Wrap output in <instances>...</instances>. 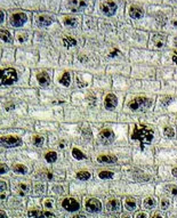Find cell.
Segmentation results:
<instances>
[{
	"instance_id": "obj_1",
	"label": "cell",
	"mask_w": 177,
	"mask_h": 218,
	"mask_svg": "<svg viewBox=\"0 0 177 218\" xmlns=\"http://www.w3.org/2000/svg\"><path fill=\"white\" fill-rule=\"evenodd\" d=\"M154 136V131L150 127L145 125H135L131 133V139L138 141L141 145L144 146L146 144H150Z\"/></svg>"
},
{
	"instance_id": "obj_2",
	"label": "cell",
	"mask_w": 177,
	"mask_h": 218,
	"mask_svg": "<svg viewBox=\"0 0 177 218\" xmlns=\"http://www.w3.org/2000/svg\"><path fill=\"white\" fill-rule=\"evenodd\" d=\"M19 76L14 69H0V86H10L17 81Z\"/></svg>"
},
{
	"instance_id": "obj_3",
	"label": "cell",
	"mask_w": 177,
	"mask_h": 218,
	"mask_svg": "<svg viewBox=\"0 0 177 218\" xmlns=\"http://www.w3.org/2000/svg\"><path fill=\"white\" fill-rule=\"evenodd\" d=\"M151 102H150L149 98L146 97H136L135 99L129 103V109L131 111H139V110H144V109L149 108Z\"/></svg>"
},
{
	"instance_id": "obj_4",
	"label": "cell",
	"mask_w": 177,
	"mask_h": 218,
	"mask_svg": "<svg viewBox=\"0 0 177 218\" xmlns=\"http://www.w3.org/2000/svg\"><path fill=\"white\" fill-rule=\"evenodd\" d=\"M21 144H22V139L17 136L0 137V146H3V147H16Z\"/></svg>"
},
{
	"instance_id": "obj_5",
	"label": "cell",
	"mask_w": 177,
	"mask_h": 218,
	"mask_svg": "<svg viewBox=\"0 0 177 218\" xmlns=\"http://www.w3.org/2000/svg\"><path fill=\"white\" fill-rule=\"evenodd\" d=\"M62 207L70 212L78 211L80 209L79 202H78L76 199H73V198H67V199H64L63 201H62Z\"/></svg>"
},
{
	"instance_id": "obj_6",
	"label": "cell",
	"mask_w": 177,
	"mask_h": 218,
	"mask_svg": "<svg viewBox=\"0 0 177 218\" xmlns=\"http://www.w3.org/2000/svg\"><path fill=\"white\" fill-rule=\"evenodd\" d=\"M98 138H99V142L104 145H109L111 143L113 142L114 139V134L111 129H104L102 130L99 135H98Z\"/></svg>"
},
{
	"instance_id": "obj_7",
	"label": "cell",
	"mask_w": 177,
	"mask_h": 218,
	"mask_svg": "<svg viewBox=\"0 0 177 218\" xmlns=\"http://www.w3.org/2000/svg\"><path fill=\"white\" fill-rule=\"evenodd\" d=\"M85 207H86V210H87V211L94 214V212L101 211L102 203L99 202L97 199H88L86 201Z\"/></svg>"
},
{
	"instance_id": "obj_8",
	"label": "cell",
	"mask_w": 177,
	"mask_h": 218,
	"mask_svg": "<svg viewBox=\"0 0 177 218\" xmlns=\"http://www.w3.org/2000/svg\"><path fill=\"white\" fill-rule=\"evenodd\" d=\"M26 19H28L26 14L15 13L12 15V17H10V24L13 26H15V28H19V26H22L23 24L26 22Z\"/></svg>"
},
{
	"instance_id": "obj_9",
	"label": "cell",
	"mask_w": 177,
	"mask_h": 218,
	"mask_svg": "<svg viewBox=\"0 0 177 218\" xmlns=\"http://www.w3.org/2000/svg\"><path fill=\"white\" fill-rule=\"evenodd\" d=\"M101 8L102 12L106 16H112L117 10V3H112V1H104V3H102Z\"/></svg>"
},
{
	"instance_id": "obj_10",
	"label": "cell",
	"mask_w": 177,
	"mask_h": 218,
	"mask_svg": "<svg viewBox=\"0 0 177 218\" xmlns=\"http://www.w3.org/2000/svg\"><path fill=\"white\" fill-rule=\"evenodd\" d=\"M29 218H55L54 214L49 211H40V210H31L28 212Z\"/></svg>"
},
{
	"instance_id": "obj_11",
	"label": "cell",
	"mask_w": 177,
	"mask_h": 218,
	"mask_svg": "<svg viewBox=\"0 0 177 218\" xmlns=\"http://www.w3.org/2000/svg\"><path fill=\"white\" fill-rule=\"evenodd\" d=\"M118 104V99H117V96L113 95V94H109L106 95L105 97V108L109 109V110H112L117 106Z\"/></svg>"
},
{
	"instance_id": "obj_12",
	"label": "cell",
	"mask_w": 177,
	"mask_h": 218,
	"mask_svg": "<svg viewBox=\"0 0 177 218\" xmlns=\"http://www.w3.org/2000/svg\"><path fill=\"white\" fill-rule=\"evenodd\" d=\"M37 80H38L39 85L41 87H46V86L49 85V82H51V78L48 76L46 72H40L37 74Z\"/></svg>"
},
{
	"instance_id": "obj_13",
	"label": "cell",
	"mask_w": 177,
	"mask_h": 218,
	"mask_svg": "<svg viewBox=\"0 0 177 218\" xmlns=\"http://www.w3.org/2000/svg\"><path fill=\"white\" fill-rule=\"evenodd\" d=\"M152 42L157 48H162L166 44V37L164 35H154L152 37Z\"/></svg>"
},
{
	"instance_id": "obj_14",
	"label": "cell",
	"mask_w": 177,
	"mask_h": 218,
	"mask_svg": "<svg viewBox=\"0 0 177 218\" xmlns=\"http://www.w3.org/2000/svg\"><path fill=\"white\" fill-rule=\"evenodd\" d=\"M106 209H108L110 212H118L119 211V209H120V202L115 199L110 200L108 202V205H106Z\"/></svg>"
},
{
	"instance_id": "obj_15",
	"label": "cell",
	"mask_w": 177,
	"mask_h": 218,
	"mask_svg": "<svg viewBox=\"0 0 177 218\" xmlns=\"http://www.w3.org/2000/svg\"><path fill=\"white\" fill-rule=\"evenodd\" d=\"M97 161L99 163H115L117 158L113 155H99L97 158Z\"/></svg>"
},
{
	"instance_id": "obj_16",
	"label": "cell",
	"mask_w": 177,
	"mask_h": 218,
	"mask_svg": "<svg viewBox=\"0 0 177 218\" xmlns=\"http://www.w3.org/2000/svg\"><path fill=\"white\" fill-rule=\"evenodd\" d=\"M144 14L142 8H139V7H131L129 9V15L133 17V19H141Z\"/></svg>"
},
{
	"instance_id": "obj_17",
	"label": "cell",
	"mask_w": 177,
	"mask_h": 218,
	"mask_svg": "<svg viewBox=\"0 0 177 218\" xmlns=\"http://www.w3.org/2000/svg\"><path fill=\"white\" fill-rule=\"evenodd\" d=\"M0 38L3 39L5 42H12L13 40V35L8 30H5V29H1L0 30Z\"/></svg>"
},
{
	"instance_id": "obj_18",
	"label": "cell",
	"mask_w": 177,
	"mask_h": 218,
	"mask_svg": "<svg viewBox=\"0 0 177 218\" xmlns=\"http://www.w3.org/2000/svg\"><path fill=\"white\" fill-rule=\"evenodd\" d=\"M125 207H126L127 210L129 211H134L136 209V201L133 198H127L126 201H125Z\"/></svg>"
},
{
	"instance_id": "obj_19",
	"label": "cell",
	"mask_w": 177,
	"mask_h": 218,
	"mask_svg": "<svg viewBox=\"0 0 177 218\" xmlns=\"http://www.w3.org/2000/svg\"><path fill=\"white\" fill-rule=\"evenodd\" d=\"M60 82L63 86H65V87L70 86V82H71V76H70V73L69 72H64L63 76H62V78L60 79Z\"/></svg>"
},
{
	"instance_id": "obj_20",
	"label": "cell",
	"mask_w": 177,
	"mask_h": 218,
	"mask_svg": "<svg viewBox=\"0 0 177 218\" xmlns=\"http://www.w3.org/2000/svg\"><path fill=\"white\" fill-rule=\"evenodd\" d=\"M45 159H46V161L49 162V163H53V162H55L57 160V154H56V152H47L46 153V155H45Z\"/></svg>"
},
{
	"instance_id": "obj_21",
	"label": "cell",
	"mask_w": 177,
	"mask_h": 218,
	"mask_svg": "<svg viewBox=\"0 0 177 218\" xmlns=\"http://www.w3.org/2000/svg\"><path fill=\"white\" fill-rule=\"evenodd\" d=\"M38 22L40 26H48L49 24H51V19L48 16H40Z\"/></svg>"
},
{
	"instance_id": "obj_22",
	"label": "cell",
	"mask_w": 177,
	"mask_h": 218,
	"mask_svg": "<svg viewBox=\"0 0 177 218\" xmlns=\"http://www.w3.org/2000/svg\"><path fill=\"white\" fill-rule=\"evenodd\" d=\"M63 44L67 46V47H73V46H76L77 45V41L74 38H72V37H65V38L63 39Z\"/></svg>"
},
{
	"instance_id": "obj_23",
	"label": "cell",
	"mask_w": 177,
	"mask_h": 218,
	"mask_svg": "<svg viewBox=\"0 0 177 218\" xmlns=\"http://www.w3.org/2000/svg\"><path fill=\"white\" fill-rule=\"evenodd\" d=\"M90 177H92V175H90L89 171H79V173L77 174V178L80 180H87Z\"/></svg>"
},
{
	"instance_id": "obj_24",
	"label": "cell",
	"mask_w": 177,
	"mask_h": 218,
	"mask_svg": "<svg viewBox=\"0 0 177 218\" xmlns=\"http://www.w3.org/2000/svg\"><path fill=\"white\" fill-rule=\"evenodd\" d=\"M13 169L16 174H26L28 173V168L23 164H16V166H14Z\"/></svg>"
},
{
	"instance_id": "obj_25",
	"label": "cell",
	"mask_w": 177,
	"mask_h": 218,
	"mask_svg": "<svg viewBox=\"0 0 177 218\" xmlns=\"http://www.w3.org/2000/svg\"><path fill=\"white\" fill-rule=\"evenodd\" d=\"M72 155L77 159V160H83V159L86 158V155L83 154L80 150L76 149V147H73L72 149Z\"/></svg>"
},
{
	"instance_id": "obj_26",
	"label": "cell",
	"mask_w": 177,
	"mask_h": 218,
	"mask_svg": "<svg viewBox=\"0 0 177 218\" xmlns=\"http://www.w3.org/2000/svg\"><path fill=\"white\" fill-rule=\"evenodd\" d=\"M144 207L146 209H152L155 207V200L153 198H146L144 200Z\"/></svg>"
},
{
	"instance_id": "obj_27",
	"label": "cell",
	"mask_w": 177,
	"mask_h": 218,
	"mask_svg": "<svg viewBox=\"0 0 177 218\" xmlns=\"http://www.w3.org/2000/svg\"><path fill=\"white\" fill-rule=\"evenodd\" d=\"M98 177L101 179H111L113 177V173H111V171H101L98 174Z\"/></svg>"
},
{
	"instance_id": "obj_28",
	"label": "cell",
	"mask_w": 177,
	"mask_h": 218,
	"mask_svg": "<svg viewBox=\"0 0 177 218\" xmlns=\"http://www.w3.org/2000/svg\"><path fill=\"white\" fill-rule=\"evenodd\" d=\"M64 24L73 28V26L77 25V19H73V17H65V19H64Z\"/></svg>"
},
{
	"instance_id": "obj_29",
	"label": "cell",
	"mask_w": 177,
	"mask_h": 218,
	"mask_svg": "<svg viewBox=\"0 0 177 218\" xmlns=\"http://www.w3.org/2000/svg\"><path fill=\"white\" fill-rule=\"evenodd\" d=\"M164 135L167 137H169V138H173V137L175 136V131L171 127H164Z\"/></svg>"
},
{
	"instance_id": "obj_30",
	"label": "cell",
	"mask_w": 177,
	"mask_h": 218,
	"mask_svg": "<svg viewBox=\"0 0 177 218\" xmlns=\"http://www.w3.org/2000/svg\"><path fill=\"white\" fill-rule=\"evenodd\" d=\"M166 191H167V193H169V194H171V195H177V186L176 185H168L167 187H166Z\"/></svg>"
},
{
	"instance_id": "obj_31",
	"label": "cell",
	"mask_w": 177,
	"mask_h": 218,
	"mask_svg": "<svg viewBox=\"0 0 177 218\" xmlns=\"http://www.w3.org/2000/svg\"><path fill=\"white\" fill-rule=\"evenodd\" d=\"M45 142V138L42 136H35L33 137V144L35 146H41L44 144Z\"/></svg>"
},
{
	"instance_id": "obj_32",
	"label": "cell",
	"mask_w": 177,
	"mask_h": 218,
	"mask_svg": "<svg viewBox=\"0 0 177 218\" xmlns=\"http://www.w3.org/2000/svg\"><path fill=\"white\" fill-rule=\"evenodd\" d=\"M70 6H76V7H83L86 6L85 1H69Z\"/></svg>"
},
{
	"instance_id": "obj_33",
	"label": "cell",
	"mask_w": 177,
	"mask_h": 218,
	"mask_svg": "<svg viewBox=\"0 0 177 218\" xmlns=\"http://www.w3.org/2000/svg\"><path fill=\"white\" fill-rule=\"evenodd\" d=\"M9 170V168H8V166L5 163H0V175H3V174H6L7 171Z\"/></svg>"
},
{
	"instance_id": "obj_34",
	"label": "cell",
	"mask_w": 177,
	"mask_h": 218,
	"mask_svg": "<svg viewBox=\"0 0 177 218\" xmlns=\"http://www.w3.org/2000/svg\"><path fill=\"white\" fill-rule=\"evenodd\" d=\"M168 207H169V201L167 199H164L161 201V209L162 210H166V209H168Z\"/></svg>"
},
{
	"instance_id": "obj_35",
	"label": "cell",
	"mask_w": 177,
	"mask_h": 218,
	"mask_svg": "<svg viewBox=\"0 0 177 218\" xmlns=\"http://www.w3.org/2000/svg\"><path fill=\"white\" fill-rule=\"evenodd\" d=\"M7 190V184L6 182H3V180H0V193L5 192Z\"/></svg>"
},
{
	"instance_id": "obj_36",
	"label": "cell",
	"mask_w": 177,
	"mask_h": 218,
	"mask_svg": "<svg viewBox=\"0 0 177 218\" xmlns=\"http://www.w3.org/2000/svg\"><path fill=\"white\" fill-rule=\"evenodd\" d=\"M28 39V35L25 33H23V35H19V42H24V41Z\"/></svg>"
},
{
	"instance_id": "obj_37",
	"label": "cell",
	"mask_w": 177,
	"mask_h": 218,
	"mask_svg": "<svg viewBox=\"0 0 177 218\" xmlns=\"http://www.w3.org/2000/svg\"><path fill=\"white\" fill-rule=\"evenodd\" d=\"M136 218H148V215L145 212H138L136 215Z\"/></svg>"
},
{
	"instance_id": "obj_38",
	"label": "cell",
	"mask_w": 177,
	"mask_h": 218,
	"mask_svg": "<svg viewBox=\"0 0 177 218\" xmlns=\"http://www.w3.org/2000/svg\"><path fill=\"white\" fill-rule=\"evenodd\" d=\"M3 19H5V14H3V10H0V24L3 22Z\"/></svg>"
},
{
	"instance_id": "obj_39",
	"label": "cell",
	"mask_w": 177,
	"mask_h": 218,
	"mask_svg": "<svg viewBox=\"0 0 177 218\" xmlns=\"http://www.w3.org/2000/svg\"><path fill=\"white\" fill-rule=\"evenodd\" d=\"M45 207H49V208H51V201H49V200H47V201H45Z\"/></svg>"
},
{
	"instance_id": "obj_40",
	"label": "cell",
	"mask_w": 177,
	"mask_h": 218,
	"mask_svg": "<svg viewBox=\"0 0 177 218\" xmlns=\"http://www.w3.org/2000/svg\"><path fill=\"white\" fill-rule=\"evenodd\" d=\"M0 218H7V214L5 211H1L0 210Z\"/></svg>"
},
{
	"instance_id": "obj_41",
	"label": "cell",
	"mask_w": 177,
	"mask_h": 218,
	"mask_svg": "<svg viewBox=\"0 0 177 218\" xmlns=\"http://www.w3.org/2000/svg\"><path fill=\"white\" fill-rule=\"evenodd\" d=\"M173 61H174V63H175V64H177V53L174 55V56H173Z\"/></svg>"
},
{
	"instance_id": "obj_42",
	"label": "cell",
	"mask_w": 177,
	"mask_h": 218,
	"mask_svg": "<svg viewBox=\"0 0 177 218\" xmlns=\"http://www.w3.org/2000/svg\"><path fill=\"white\" fill-rule=\"evenodd\" d=\"M173 175H174L175 177H177V168H174V169H173Z\"/></svg>"
},
{
	"instance_id": "obj_43",
	"label": "cell",
	"mask_w": 177,
	"mask_h": 218,
	"mask_svg": "<svg viewBox=\"0 0 177 218\" xmlns=\"http://www.w3.org/2000/svg\"><path fill=\"white\" fill-rule=\"evenodd\" d=\"M12 109H14V105H7V106H6V110L7 111L12 110Z\"/></svg>"
},
{
	"instance_id": "obj_44",
	"label": "cell",
	"mask_w": 177,
	"mask_h": 218,
	"mask_svg": "<svg viewBox=\"0 0 177 218\" xmlns=\"http://www.w3.org/2000/svg\"><path fill=\"white\" fill-rule=\"evenodd\" d=\"M72 218H86L83 215H76V216H73Z\"/></svg>"
},
{
	"instance_id": "obj_45",
	"label": "cell",
	"mask_w": 177,
	"mask_h": 218,
	"mask_svg": "<svg viewBox=\"0 0 177 218\" xmlns=\"http://www.w3.org/2000/svg\"><path fill=\"white\" fill-rule=\"evenodd\" d=\"M121 218H131V217H130L129 215H122V217Z\"/></svg>"
},
{
	"instance_id": "obj_46",
	"label": "cell",
	"mask_w": 177,
	"mask_h": 218,
	"mask_svg": "<svg viewBox=\"0 0 177 218\" xmlns=\"http://www.w3.org/2000/svg\"><path fill=\"white\" fill-rule=\"evenodd\" d=\"M152 218H162V217H161V216H160V215H154V216H153V217H152Z\"/></svg>"
},
{
	"instance_id": "obj_47",
	"label": "cell",
	"mask_w": 177,
	"mask_h": 218,
	"mask_svg": "<svg viewBox=\"0 0 177 218\" xmlns=\"http://www.w3.org/2000/svg\"><path fill=\"white\" fill-rule=\"evenodd\" d=\"M60 147H61V149H63V147H64V144H63V143H60Z\"/></svg>"
},
{
	"instance_id": "obj_48",
	"label": "cell",
	"mask_w": 177,
	"mask_h": 218,
	"mask_svg": "<svg viewBox=\"0 0 177 218\" xmlns=\"http://www.w3.org/2000/svg\"><path fill=\"white\" fill-rule=\"evenodd\" d=\"M174 42H175V46H176V47H177V38L175 39V41H174Z\"/></svg>"
},
{
	"instance_id": "obj_49",
	"label": "cell",
	"mask_w": 177,
	"mask_h": 218,
	"mask_svg": "<svg viewBox=\"0 0 177 218\" xmlns=\"http://www.w3.org/2000/svg\"><path fill=\"white\" fill-rule=\"evenodd\" d=\"M110 218H115V217H110Z\"/></svg>"
}]
</instances>
